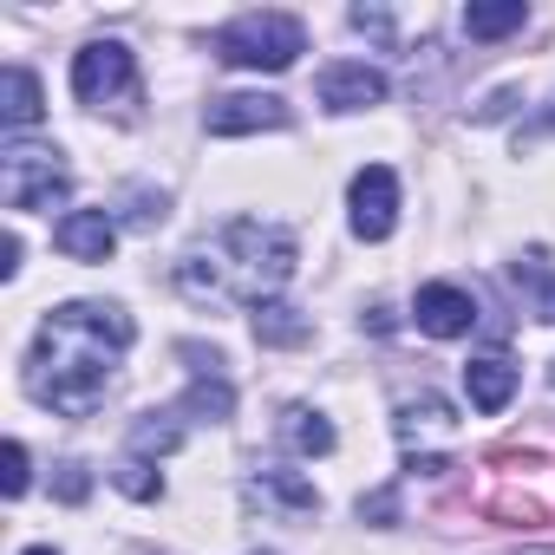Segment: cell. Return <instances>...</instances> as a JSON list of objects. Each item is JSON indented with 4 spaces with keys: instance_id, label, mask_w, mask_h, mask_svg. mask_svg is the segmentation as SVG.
<instances>
[{
    "instance_id": "27",
    "label": "cell",
    "mask_w": 555,
    "mask_h": 555,
    "mask_svg": "<svg viewBox=\"0 0 555 555\" xmlns=\"http://www.w3.org/2000/svg\"><path fill=\"white\" fill-rule=\"evenodd\" d=\"M548 379H555V373H548Z\"/></svg>"
},
{
    "instance_id": "22",
    "label": "cell",
    "mask_w": 555,
    "mask_h": 555,
    "mask_svg": "<svg viewBox=\"0 0 555 555\" xmlns=\"http://www.w3.org/2000/svg\"><path fill=\"white\" fill-rule=\"evenodd\" d=\"M27 444L21 438H8V477H0V490H8V496H27Z\"/></svg>"
},
{
    "instance_id": "6",
    "label": "cell",
    "mask_w": 555,
    "mask_h": 555,
    "mask_svg": "<svg viewBox=\"0 0 555 555\" xmlns=\"http://www.w3.org/2000/svg\"><path fill=\"white\" fill-rule=\"evenodd\" d=\"M347 203H353V235H360V242H386L392 222H399V177H392L386 164H366V170L353 177Z\"/></svg>"
},
{
    "instance_id": "2",
    "label": "cell",
    "mask_w": 555,
    "mask_h": 555,
    "mask_svg": "<svg viewBox=\"0 0 555 555\" xmlns=\"http://www.w3.org/2000/svg\"><path fill=\"white\" fill-rule=\"evenodd\" d=\"M295 274V235L282 222H255V216H235L222 222L209 242H196L183 261H177V288L190 301H242V308H261L288 288Z\"/></svg>"
},
{
    "instance_id": "16",
    "label": "cell",
    "mask_w": 555,
    "mask_h": 555,
    "mask_svg": "<svg viewBox=\"0 0 555 555\" xmlns=\"http://www.w3.org/2000/svg\"><path fill=\"white\" fill-rule=\"evenodd\" d=\"M522 21H529L522 0H470V8H464V34H470V40H503V34H516Z\"/></svg>"
},
{
    "instance_id": "26",
    "label": "cell",
    "mask_w": 555,
    "mask_h": 555,
    "mask_svg": "<svg viewBox=\"0 0 555 555\" xmlns=\"http://www.w3.org/2000/svg\"><path fill=\"white\" fill-rule=\"evenodd\" d=\"M27 555H60V548H27Z\"/></svg>"
},
{
    "instance_id": "18",
    "label": "cell",
    "mask_w": 555,
    "mask_h": 555,
    "mask_svg": "<svg viewBox=\"0 0 555 555\" xmlns=\"http://www.w3.org/2000/svg\"><path fill=\"white\" fill-rule=\"evenodd\" d=\"M248 496L282 503V509H321V490H314L308 477H295V470H261V477L248 483Z\"/></svg>"
},
{
    "instance_id": "21",
    "label": "cell",
    "mask_w": 555,
    "mask_h": 555,
    "mask_svg": "<svg viewBox=\"0 0 555 555\" xmlns=\"http://www.w3.org/2000/svg\"><path fill=\"white\" fill-rule=\"evenodd\" d=\"M360 522L392 529V522H399V490H373V496H360Z\"/></svg>"
},
{
    "instance_id": "13",
    "label": "cell",
    "mask_w": 555,
    "mask_h": 555,
    "mask_svg": "<svg viewBox=\"0 0 555 555\" xmlns=\"http://www.w3.org/2000/svg\"><path fill=\"white\" fill-rule=\"evenodd\" d=\"M183 431H190L183 405H170V412H144V418L131 425V457H170V451L183 444Z\"/></svg>"
},
{
    "instance_id": "5",
    "label": "cell",
    "mask_w": 555,
    "mask_h": 555,
    "mask_svg": "<svg viewBox=\"0 0 555 555\" xmlns=\"http://www.w3.org/2000/svg\"><path fill=\"white\" fill-rule=\"evenodd\" d=\"M73 99L79 105H92V112H105V105H131L138 99V60H131V47L125 40H92V47H79L73 53Z\"/></svg>"
},
{
    "instance_id": "12",
    "label": "cell",
    "mask_w": 555,
    "mask_h": 555,
    "mask_svg": "<svg viewBox=\"0 0 555 555\" xmlns=\"http://www.w3.org/2000/svg\"><path fill=\"white\" fill-rule=\"evenodd\" d=\"M451 431H457V418H451V405L438 392H418V399L399 405V444H405V457L418 451V438H451Z\"/></svg>"
},
{
    "instance_id": "25",
    "label": "cell",
    "mask_w": 555,
    "mask_h": 555,
    "mask_svg": "<svg viewBox=\"0 0 555 555\" xmlns=\"http://www.w3.org/2000/svg\"><path fill=\"white\" fill-rule=\"evenodd\" d=\"M0 274H8V282L21 274V235H0Z\"/></svg>"
},
{
    "instance_id": "24",
    "label": "cell",
    "mask_w": 555,
    "mask_h": 555,
    "mask_svg": "<svg viewBox=\"0 0 555 555\" xmlns=\"http://www.w3.org/2000/svg\"><path fill=\"white\" fill-rule=\"evenodd\" d=\"M353 27H360V34H373V40H386V34H392V21H386L379 8H353Z\"/></svg>"
},
{
    "instance_id": "19",
    "label": "cell",
    "mask_w": 555,
    "mask_h": 555,
    "mask_svg": "<svg viewBox=\"0 0 555 555\" xmlns=\"http://www.w3.org/2000/svg\"><path fill=\"white\" fill-rule=\"evenodd\" d=\"M112 483L125 490V496H138V503H151L164 483H157V470L144 464V457H118V470H112Z\"/></svg>"
},
{
    "instance_id": "8",
    "label": "cell",
    "mask_w": 555,
    "mask_h": 555,
    "mask_svg": "<svg viewBox=\"0 0 555 555\" xmlns=\"http://www.w3.org/2000/svg\"><path fill=\"white\" fill-rule=\"evenodd\" d=\"M314 92L327 112H366V105H386V73L366 60H347V66H327L314 79Z\"/></svg>"
},
{
    "instance_id": "9",
    "label": "cell",
    "mask_w": 555,
    "mask_h": 555,
    "mask_svg": "<svg viewBox=\"0 0 555 555\" xmlns=\"http://www.w3.org/2000/svg\"><path fill=\"white\" fill-rule=\"evenodd\" d=\"M412 321H418L431 340H457V334L477 327V301H470L464 288H451V282H431V288H418Z\"/></svg>"
},
{
    "instance_id": "4",
    "label": "cell",
    "mask_w": 555,
    "mask_h": 555,
    "mask_svg": "<svg viewBox=\"0 0 555 555\" xmlns=\"http://www.w3.org/2000/svg\"><path fill=\"white\" fill-rule=\"evenodd\" d=\"M66 190H73V177H66L60 151H47V144L0 151V203L8 209H53V203H66Z\"/></svg>"
},
{
    "instance_id": "1",
    "label": "cell",
    "mask_w": 555,
    "mask_h": 555,
    "mask_svg": "<svg viewBox=\"0 0 555 555\" xmlns=\"http://www.w3.org/2000/svg\"><path fill=\"white\" fill-rule=\"evenodd\" d=\"M138 327L112 301H66L40 321L34 360H27V392L53 405L60 418H92L118 379V360L131 353Z\"/></svg>"
},
{
    "instance_id": "7",
    "label": "cell",
    "mask_w": 555,
    "mask_h": 555,
    "mask_svg": "<svg viewBox=\"0 0 555 555\" xmlns=\"http://www.w3.org/2000/svg\"><path fill=\"white\" fill-rule=\"evenodd\" d=\"M295 112H288V99H274V92H229V99H209V112H203V125L216 131V138H248V131H282Z\"/></svg>"
},
{
    "instance_id": "15",
    "label": "cell",
    "mask_w": 555,
    "mask_h": 555,
    "mask_svg": "<svg viewBox=\"0 0 555 555\" xmlns=\"http://www.w3.org/2000/svg\"><path fill=\"white\" fill-rule=\"evenodd\" d=\"M308 334H314V321L301 308H288V301H261L255 308V340L261 347H301Z\"/></svg>"
},
{
    "instance_id": "10",
    "label": "cell",
    "mask_w": 555,
    "mask_h": 555,
    "mask_svg": "<svg viewBox=\"0 0 555 555\" xmlns=\"http://www.w3.org/2000/svg\"><path fill=\"white\" fill-rule=\"evenodd\" d=\"M53 242H60V255H73V261H112L118 222H112V209H73V216H60Z\"/></svg>"
},
{
    "instance_id": "23",
    "label": "cell",
    "mask_w": 555,
    "mask_h": 555,
    "mask_svg": "<svg viewBox=\"0 0 555 555\" xmlns=\"http://www.w3.org/2000/svg\"><path fill=\"white\" fill-rule=\"evenodd\" d=\"M53 490H60L66 503H86V496H92V477H86V464H79V457H73V464H60V483H53Z\"/></svg>"
},
{
    "instance_id": "3",
    "label": "cell",
    "mask_w": 555,
    "mask_h": 555,
    "mask_svg": "<svg viewBox=\"0 0 555 555\" xmlns=\"http://www.w3.org/2000/svg\"><path fill=\"white\" fill-rule=\"evenodd\" d=\"M209 47L222 66H242V73H288L308 53V27L295 14H242Z\"/></svg>"
},
{
    "instance_id": "17",
    "label": "cell",
    "mask_w": 555,
    "mask_h": 555,
    "mask_svg": "<svg viewBox=\"0 0 555 555\" xmlns=\"http://www.w3.org/2000/svg\"><path fill=\"white\" fill-rule=\"evenodd\" d=\"M282 438H288V451H301V457H327V451H334V425H327L314 405H288V412H282Z\"/></svg>"
},
{
    "instance_id": "11",
    "label": "cell",
    "mask_w": 555,
    "mask_h": 555,
    "mask_svg": "<svg viewBox=\"0 0 555 555\" xmlns=\"http://www.w3.org/2000/svg\"><path fill=\"white\" fill-rule=\"evenodd\" d=\"M464 392H470L477 412H503V405L516 399V366H509L503 353H477V360L464 366Z\"/></svg>"
},
{
    "instance_id": "20",
    "label": "cell",
    "mask_w": 555,
    "mask_h": 555,
    "mask_svg": "<svg viewBox=\"0 0 555 555\" xmlns=\"http://www.w3.org/2000/svg\"><path fill=\"white\" fill-rule=\"evenodd\" d=\"M529 274V308H535V321H555V274H542V255H529V268L516 261V282Z\"/></svg>"
},
{
    "instance_id": "14",
    "label": "cell",
    "mask_w": 555,
    "mask_h": 555,
    "mask_svg": "<svg viewBox=\"0 0 555 555\" xmlns=\"http://www.w3.org/2000/svg\"><path fill=\"white\" fill-rule=\"evenodd\" d=\"M40 79L27 73V66H8V79H0V118H8V131H27V125H40Z\"/></svg>"
}]
</instances>
